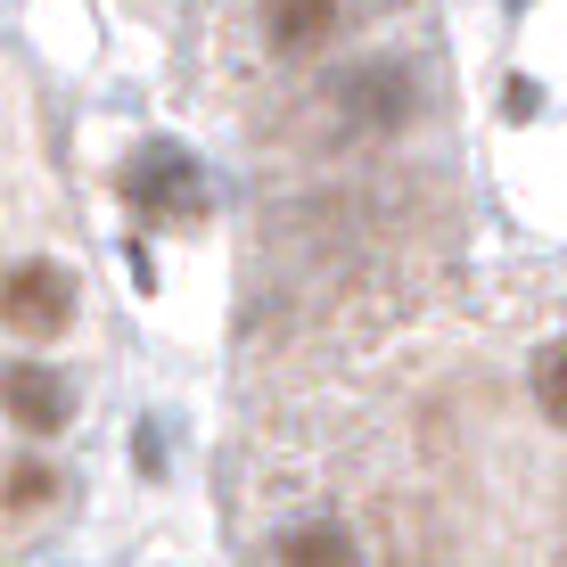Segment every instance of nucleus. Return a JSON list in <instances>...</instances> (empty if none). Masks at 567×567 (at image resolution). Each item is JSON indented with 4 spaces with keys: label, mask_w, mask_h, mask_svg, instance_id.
Instances as JSON below:
<instances>
[{
    "label": "nucleus",
    "mask_w": 567,
    "mask_h": 567,
    "mask_svg": "<svg viewBox=\"0 0 567 567\" xmlns=\"http://www.w3.org/2000/svg\"><path fill=\"white\" fill-rule=\"evenodd\" d=\"M526 386H535V412L567 436V338H551L535 354V370H526Z\"/></svg>",
    "instance_id": "obj_7"
},
{
    "label": "nucleus",
    "mask_w": 567,
    "mask_h": 567,
    "mask_svg": "<svg viewBox=\"0 0 567 567\" xmlns=\"http://www.w3.org/2000/svg\"><path fill=\"white\" fill-rule=\"evenodd\" d=\"M271 567H362V543L346 518H305L280 535V551H271Z\"/></svg>",
    "instance_id": "obj_6"
},
{
    "label": "nucleus",
    "mask_w": 567,
    "mask_h": 567,
    "mask_svg": "<svg viewBox=\"0 0 567 567\" xmlns=\"http://www.w3.org/2000/svg\"><path fill=\"white\" fill-rule=\"evenodd\" d=\"M0 412L25 427V436H58V427H74V379L58 362L17 354L9 370H0Z\"/></svg>",
    "instance_id": "obj_4"
},
{
    "label": "nucleus",
    "mask_w": 567,
    "mask_h": 567,
    "mask_svg": "<svg viewBox=\"0 0 567 567\" xmlns=\"http://www.w3.org/2000/svg\"><path fill=\"white\" fill-rule=\"evenodd\" d=\"M124 206L141 214V223H173V230L206 223V165L189 148H173V141H148L124 165Z\"/></svg>",
    "instance_id": "obj_2"
},
{
    "label": "nucleus",
    "mask_w": 567,
    "mask_h": 567,
    "mask_svg": "<svg viewBox=\"0 0 567 567\" xmlns=\"http://www.w3.org/2000/svg\"><path fill=\"white\" fill-rule=\"evenodd\" d=\"M338 17H346V0H264V42L280 58H312L338 33Z\"/></svg>",
    "instance_id": "obj_5"
},
{
    "label": "nucleus",
    "mask_w": 567,
    "mask_h": 567,
    "mask_svg": "<svg viewBox=\"0 0 567 567\" xmlns=\"http://www.w3.org/2000/svg\"><path fill=\"white\" fill-rule=\"evenodd\" d=\"M0 329L9 338H25V346H50V338H66L74 329V271L66 264H17V271H0Z\"/></svg>",
    "instance_id": "obj_3"
},
{
    "label": "nucleus",
    "mask_w": 567,
    "mask_h": 567,
    "mask_svg": "<svg viewBox=\"0 0 567 567\" xmlns=\"http://www.w3.org/2000/svg\"><path fill=\"white\" fill-rule=\"evenodd\" d=\"M50 502H58V468H42V461H17L0 477V511L25 518V511H50Z\"/></svg>",
    "instance_id": "obj_8"
},
{
    "label": "nucleus",
    "mask_w": 567,
    "mask_h": 567,
    "mask_svg": "<svg viewBox=\"0 0 567 567\" xmlns=\"http://www.w3.org/2000/svg\"><path fill=\"white\" fill-rule=\"evenodd\" d=\"M321 107H329V141L346 148H370V141H395L420 107V83L403 58H354L346 74L321 83Z\"/></svg>",
    "instance_id": "obj_1"
}]
</instances>
